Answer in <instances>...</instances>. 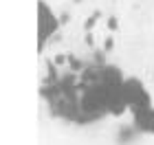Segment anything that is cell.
Masks as SVG:
<instances>
[{"mask_svg":"<svg viewBox=\"0 0 154 145\" xmlns=\"http://www.w3.org/2000/svg\"><path fill=\"white\" fill-rule=\"evenodd\" d=\"M60 29V20L46 0H38V48L44 51L46 42Z\"/></svg>","mask_w":154,"mask_h":145,"instance_id":"6da1fadb","label":"cell"}]
</instances>
